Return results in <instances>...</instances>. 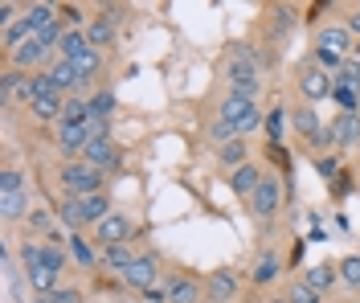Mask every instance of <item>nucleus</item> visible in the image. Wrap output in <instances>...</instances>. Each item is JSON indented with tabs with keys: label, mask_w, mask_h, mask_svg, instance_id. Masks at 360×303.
<instances>
[{
	"label": "nucleus",
	"mask_w": 360,
	"mask_h": 303,
	"mask_svg": "<svg viewBox=\"0 0 360 303\" xmlns=\"http://www.w3.org/2000/svg\"><path fill=\"white\" fill-rule=\"evenodd\" d=\"M58 181L66 188V197H86V193H103V181L107 172L94 168L90 160H66L58 168Z\"/></svg>",
	"instance_id": "nucleus-1"
},
{
	"label": "nucleus",
	"mask_w": 360,
	"mask_h": 303,
	"mask_svg": "<svg viewBox=\"0 0 360 303\" xmlns=\"http://www.w3.org/2000/svg\"><path fill=\"white\" fill-rule=\"evenodd\" d=\"M295 82H299V94H303L307 103H323V98L336 94V78H332L328 70H319L315 62H299Z\"/></svg>",
	"instance_id": "nucleus-2"
},
{
	"label": "nucleus",
	"mask_w": 360,
	"mask_h": 303,
	"mask_svg": "<svg viewBox=\"0 0 360 303\" xmlns=\"http://www.w3.org/2000/svg\"><path fill=\"white\" fill-rule=\"evenodd\" d=\"M164 283H168V303H201L205 299V279L197 271H188V266H176Z\"/></svg>",
	"instance_id": "nucleus-3"
},
{
	"label": "nucleus",
	"mask_w": 360,
	"mask_h": 303,
	"mask_svg": "<svg viewBox=\"0 0 360 303\" xmlns=\"http://www.w3.org/2000/svg\"><path fill=\"white\" fill-rule=\"evenodd\" d=\"M45 62H53V49L45 46L37 33H33L21 49H13V53H8V66H13V70H21V74H37Z\"/></svg>",
	"instance_id": "nucleus-4"
},
{
	"label": "nucleus",
	"mask_w": 360,
	"mask_h": 303,
	"mask_svg": "<svg viewBox=\"0 0 360 303\" xmlns=\"http://www.w3.org/2000/svg\"><path fill=\"white\" fill-rule=\"evenodd\" d=\"M225 123H233L242 136H250L258 123H262V111H258V103H250V98H233V94H225V103H221V115Z\"/></svg>",
	"instance_id": "nucleus-5"
},
{
	"label": "nucleus",
	"mask_w": 360,
	"mask_h": 303,
	"mask_svg": "<svg viewBox=\"0 0 360 303\" xmlns=\"http://www.w3.org/2000/svg\"><path fill=\"white\" fill-rule=\"evenodd\" d=\"M131 233H135L131 213H111V217H103V221L94 226V242H98V246H127Z\"/></svg>",
	"instance_id": "nucleus-6"
},
{
	"label": "nucleus",
	"mask_w": 360,
	"mask_h": 303,
	"mask_svg": "<svg viewBox=\"0 0 360 303\" xmlns=\"http://www.w3.org/2000/svg\"><path fill=\"white\" fill-rule=\"evenodd\" d=\"M123 283L131 287V291H148V287H156L160 283V258L156 254H135V262L123 271Z\"/></svg>",
	"instance_id": "nucleus-7"
},
{
	"label": "nucleus",
	"mask_w": 360,
	"mask_h": 303,
	"mask_svg": "<svg viewBox=\"0 0 360 303\" xmlns=\"http://www.w3.org/2000/svg\"><path fill=\"white\" fill-rule=\"evenodd\" d=\"M278 201H283V188L274 176H262V185L254 188V197H250V213L258 217V221H270L274 213H278Z\"/></svg>",
	"instance_id": "nucleus-8"
},
{
	"label": "nucleus",
	"mask_w": 360,
	"mask_h": 303,
	"mask_svg": "<svg viewBox=\"0 0 360 303\" xmlns=\"http://www.w3.org/2000/svg\"><path fill=\"white\" fill-rule=\"evenodd\" d=\"M238 271L233 266H221V271H213L209 279H205V299L209 303H229V299H238Z\"/></svg>",
	"instance_id": "nucleus-9"
},
{
	"label": "nucleus",
	"mask_w": 360,
	"mask_h": 303,
	"mask_svg": "<svg viewBox=\"0 0 360 303\" xmlns=\"http://www.w3.org/2000/svg\"><path fill=\"white\" fill-rule=\"evenodd\" d=\"M315 49H328V53H336V58H352V33L344 29V25H323L319 33H315Z\"/></svg>",
	"instance_id": "nucleus-10"
},
{
	"label": "nucleus",
	"mask_w": 360,
	"mask_h": 303,
	"mask_svg": "<svg viewBox=\"0 0 360 303\" xmlns=\"http://www.w3.org/2000/svg\"><path fill=\"white\" fill-rule=\"evenodd\" d=\"M291 127L295 131H299V136H303V140H307V148H311L315 140H319V136H323V119L315 115V107L311 103H299V107H291Z\"/></svg>",
	"instance_id": "nucleus-11"
},
{
	"label": "nucleus",
	"mask_w": 360,
	"mask_h": 303,
	"mask_svg": "<svg viewBox=\"0 0 360 303\" xmlns=\"http://www.w3.org/2000/svg\"><path fill=\"white\" fill-rule=\"evenodd\" d=\"M25 21L29 29L41 37V33H53V29H62V17H58V8L53 4H25Z\"/></svg>",
	"instance_id": "nucleus-12"
},
{
	"label": "nucleus",
	"mask_w": 360,
	"mask_h": 303,
	"mask_svg": "<svg viewBox=\"0 0 360 303\" xmlns=\"http://www.w3.org/2000/svg\"><path fill=\"white\" fill-rule=\"evenodd\" d=\"M90 143V131L86 127H70V123H58V152L66 156V160H74L78 152H86Z\"/></svg>",
	"instance_id": "nucleus-13"
},
{
	"label": "nucleus",
	"mask_w": 360,
	"mask_h": 303,
	"mask_svg": "<svg viewBox=\"0 0 360 303\" xmlns=\"http://www.w3.org/2000/svg\"><path fill=\"white\" fill-rule=\"evenodd\" d=\"M82 160H90L94 168H103V172H111V168H119V148L111 140H90L86 152H82Z\"/></svg>",
	"instance_id": "nucleus-14"
},
{
	"label": "nucleus",
	"mask_w": 360,
	"mask_h": 303,
	"mask_svg": "<svg viewBox=\"0 0 360 303\" xmlns=\"http://www.w3.org/2000/svg\"><path fill=\"white\" fill-rule=\"evenodd\" d=\"M262 185V172H258V164H242V168H233L229 172V193H238V197H254V188Z\"/></svg>",
	"instance_id": "nucleus-15"
},
{
	"label": "nucleus",
	"mask_w": 360,
	"mask_h": 303,
	"mask_svg": "<svg viewBox=\"0 0 360 303\" xmlns=\"http://www.w3.org/2000/svg\"><path fill=\"white\" fill-rule=\"evenodd\" d=\"M78 205H82V221L86 226H98L103 217H111V197L107 193H86V197H78Z\"/></svg>",
	"instance_id": "nucleus-16"
},
{
	"label": "nucleus",
	"mask_w": 360,
	"mask_h": 303,
	"mask_svg": "<svg viewBox=\"0 0 360 303\" xmlns=\"http://www.w3.org/2000/svg\"><path fill=\"white\" fill-rule=\"evenodd\" d=\"M25 275H29V287H33L37 295H58V291H62V283H58L62 275H58L53 266H29Z\"/></svg>",
	"instance_id": "nucleus-17"
},
{
	"label": "nucleus",
	"mask_w": 360,
	"mask_h": 303,
	"mask_svg": "<svg viewBox=\"0 0 360 303\" xmlns=\"http://www.w3.org/2000/svg\"><path fill=\"white\" fill-rule=\"evenodd\" d=\"M303 283H311L319 295H328V291L340 283V266H336V262H319V266H311V271L303 275Z\"/></svg>",
	"instance_id": "nucleus-18"
},
{
	"label": "nucleus",
	"mask_w": 360,
	"mask_h": 303,
	"mask_svg": "<svg viewBox=\"0 0 360 303\" xmlns=\"http://www.w3.org/2000/svg\"><path fill=\"white\" fill-rule=\"evenodd\" d=\"M332 136H336V148H356V140H360V115H344V111H340L336 123H332Z\"/></svg>",
	"instance_id": "nucleus-19"
},
{
	"label": "nucleus",
	"mask_w": 360,
	"mask_h": 303,
	"mask_svg": "<svg viewBox=\"0 0 360 303\" xmlns=\"http://www.w3.org/2000/svg\"><path fill=\"white\" fill-rule=\"evenodd\" d=\"M86 49H90L86 29H66V33H62V46H58V58H66V62H78Z\"/></svg>",
	"instance_id": "nucleus-20"
},
{
	"label": "nucleus",
	"mask_w": 360,
	"mask_h": 303,
	"mask_svg": "<svg viewBox=\"0 0 360 303\" xmlns=\"http://www.w3.org/2000/svg\"><path fill=\"white\" fill-rule=\"evenodd\" d=\"M29 193H0V217L4 221H21V217H29Z\"/></svg>",
	"instance_id": "nucleus-21"
},
{
	"label": "nucleus",
	"mask_w": 360,
	"mask_h": 303,
	"mask_svg": "<svg viewBox=\"0 0 360 303\" xmlns=\"http://www.w3.org/2000/svg\"><path fill=\"white\" fill-rule=\"evenodd\" d=\"M62 123H70V127H86V123H90V103L82 98V94H66Z\"/></svg>",
	"instance_id": "nucleus-22"
},
{
	"label": "nucleus",
	"mask_w": 360,
	"mask_h": 303,
	"mask_svg": "<svg viewBox=\"0 0 360 303\" xmlns=\"http://www.w3.org/2000/svg\"><path fill=\"white\" fill-rule=\"evenodd\" d=\"M49 74H53V82H58L62 91H82V78L74 70V62H66V58H53V62H49Z\"/></svg>",
	"instance_id": "nucleus-23"
},
{
	"label": "nucleus",
	"mask_w": 360,
	"mask_h": 303,
	"mask_svg": "<svg viewBox=\"0 0 360 303\" xmlns=\"http://www.w3.org/2000/svg\"><path fill=\"white\" fill-rule=\"evenodd\" d=\"M86 41H90V49H111V41H115V25L111 21H103V17H94V21L86 25Z\"/></svg>",
	"instance_id": "nucleus-24"
},
{
	"label": "nucleus",
	"mask_w": 360,
	"mask_h": 303,
	"mask_svg": "<svg viewBox=\"0 0 360 303\" xmlns=\"http://www.w3.org/2000/svg\"><path fill=\"white\" fill-rule=\"evenodd\" d=\"M62 107H66V98H33L29 115L41 119V123H62Z\"/></svg>",
	"instance_id": "nucleus-25"
},
{
	"label": "nucleus",
	"mask_w": 360,
	"mask_h": 303,
	"mask_svg": "<svg viewBox=\"0 0 360 303\" xmlns=\"http://www.w3.org/2000/svg\"><path fill=\"white\" fill-rule=\"evenodd\" d=\"M74 70H78V78H82V91H86L90 82L103 74V53H98V49H86V53L74 62Z\"/></svg>",
	"instance_id": "nucleus-26"
},
{
	"label": "nucleus",
	"mask_w": 360,
	"mask_h": 303,
	"mask_svg": "<svg viewBox=\"0 0 360 303\" xmlns=\"http://www.w3.org/2000/svg\"><path fill=\"white\" fill-rule=\"evenodd\" d=\"M131 262H135L131 246H103V266H107V271H119V275H123Z\"/></svg>",
	"instance_id": "nucleus-27"
},
{
	"label": "nucleus",
	"mask_w": 360,
	"mask_h": 303,
	"mask_svg": "<svg viewBox=\"0 0 360 303\" xmlns=\"http://www.w3.org/2000/svg\"><path fill=\"white\" fill-rule=\"evenodd\" d=\"M90 103V119H111L115 115V94L107 91V86H98L94 94H86Z\"/></svg>",
	"instance_id": "nucleus-28"
},
{
	"label": "nucleus",
	"mask_w": 360,
	"mask_h": 303,
	"mask_svg": "<svg viewBox=\"0 0 360 303\" xmlns=\"http://www.w3.org/2000/svg\"><path fill=\"white\" fill-rule=\"evenodd\" d=\"M217 160H221L229 172H233V168H242V164H250V160H246V140L221 143V148H217Z\"/></svg>",
	"instance_id": "nucleus-29"
},
{
	"label": "nucleus",
	"mask_w": 360,
	"mask_h": 303,
	"mask_svg": "<svg viewBox=\"0 0 360 303\" xmlns=\"http://www.w3.org/2000/svg\"><path fill=\"white\" fill-rule=\"evenodd\" d=\"M29 37H33V29H29V21H17V25H8V29H4V33H0V46L8 49V53H13V49H21L25 41H29Z\"/></svg>",
	"instance_id": "nucleus-30"
},
{
	"label": "nucleus",
	"mask_w": 360,
	"mask_h": 303,
	"mask_svg": "<svg viewBox=\"0 0 360 303\" xmlns=\"http://www.w3.org/2000/svg\"><path fill=\"white\" fill-rule=\"evenodd\" d=\"M287 303H323V295H319V291H315L311 283L295 279L291 287H287Z\"/></svg>",
	"instance_id": "nucleus-31"
},
{
	"label": "nucleus",
	"mask_w": 360,
	"mask_h": 303,
	"mask_svg": "<svg viewBox=\"0 0 360 303\" xmlns=\"http://www.w3.org/2000/svg\"><path fill=\"white\" fill-rule=\"evenodd\" d=\"M62 226H66V230H82V226H86V221H82V205H78V197H66V201H62Z\"/></svg>",
	"instance_id": "nucleus-32"
},
{
	"label": "nucleus",
	"mask_w": 360,
	"mask_h": 303,
	"mask_svg": "<svg viewBox=\"0 0 360 303\" xmlns=\"http://www.w3.org/2000/svg\"><path fill=\"white\" fill-rule=\"evenodd\" d=\"M336 266H340V283L356 291V287H360V254H348V258H340Z\"/></svg>",
	"instance_id": "nucleus-33"
},
{
	"label": "nucleus",
	"mask_w": 360,
	"mask_h": 303,
	"mask_svg": "<svg viewBox=\"0 0 360 303\" xmlns=\"http://www.w3.org/2000/svg\"><path fill=\"white\" fill-rule=\"evenodd\" d=\"M209 140L221 148V143H229V140H242V131H238L233 123H225V119H213V123H209Z\"/></svg>",
	"instance_id": "nucleus-34"
},
{
	"label": "nucleus",
	"mask_w": 360,
	"mask_h": 303,
	"mask_svg": "<svg viewBox=\"0 0 360 303\" xmlns=\"http://www.w3.org/2000/svg\"><path fill=\"white\" fill-rule=\"evenodd\" d=\"M274 271H278L274 254H270V250H262V258L254 262V283H262V287H266V283H274Z\"/></svg>",
	"instance_id": "nucleus-35"
},
{
	"label": "nucleus",
	"mask_w": 360,
	"mask_h": 303,
	"mask_svg": "<svg viewBox=\"0 0 360 303\" xmlns=\"http://www.w3.org/2000/svg\"><path fill=\"white\" fill-rule=\"evenodd\" d=\"M70 254L78 258V266H94V262H98V258H94V250H90V242L82 238V233H74V238H70Z\"/></svg>",
	"instance_id": "nucleus-36"
},
{
	"label": "nucleus",
	"mask_w": 360,
	"mask_h": 303,
	"mask_svg": "<svg viewBox=\"0 0 360 303\" xmlns=\"http://www.w3.org/2000/svg\"><path fill=\"white\" fill-rule=\"evenodd\" d=\"M336 82H344V86H352V91H360V62H356V58H344V66H340Z\"/></svg>",
	"instance_id": "nucleus-37"
},
{
	"label": "nucleus",
	"mask_w": 360,
	"mask_h": 303,
	"mask_svg": "<svg viewBox=\"0 0 360 303\" xmlns=\"http://www.w3.org/2000/svg\"><path fill=\"white\" fill-rule=\"evenodd\" d=\"M0 193H25V176L17 168H4L0 172Z\"/></svg>",
	"instance_id": "nucleus-38"
},
{
	"label": "nucleus",
	"mask_w": 360,
	"mask_h": 303,
	"mask_svg": "<svg viewBox=\"0 0 360 303\" xmlns=\"http://www.w3.org/2000/svg\"><path fill=\"white\" fill-rule=\"evenodd\" d=\"M41 262H45V266H53V271L62 275V266H66V250H62V246H45V250H41Z\"/></svg>",
	"instance_id": "nucleus-39"
},
{
	"label": "nucleus",
	"mask_w": 360,
	"mask_h": 303,
	"mask_svg": "<svg viewBox=\"0 0 360 303\" xmlns=\"http://www.w3.org/2000/svg\"><path fill=\"white\" fill-rule=\"evenodd\" d=\"M86 131H90V140H111V119H90Z\"/></svg>",
	"instance_id": "nucleus-40"
},
{
	"label": "nucleus",
	"mask_w": 360,
	"mask_h": 303,
	"mask_svg": "<svg viewBox=\"0 0 360 303\" xmlns=\"http://www.w3.org/2000/svg\"><path fill=\"white\" fill-rule=\"evenodd\" d=\"M123 13H127L123 4H103V8H98V17H103V21H111V25L123 21Z\"/></svg>",
	"instance_id": "nucleus-41"
},
{
	"label": "nucleus",
	"mask_w": 360,
	"mask_h": 303,
	"mask_svg": "<svg viewBox=\"0 0 360 303\" xmlns=\"http://www.w3.org/2000/svg\"><path fill=\"white\" fill-rule=\"evenodd\" d=\"M143 299H148V303H168V283H156V287H148V291H143Z\"/></svg>",
	"instance_id": "nucleus-42"
},
{
	"label": "nucleus",
	"mask_w": 360,
	"mask_h": 303,
	"mask_svg": "<svg viewBox=\"0 0 360 303\" xmlns=\"http://www.w3.org/2000/svg\"><path fill=\"white\" fill-rule=\"evenodd\" d=\"M53 299H58V303H86V295H82L78 287H62V291H58Z\"/></svg>",
	"instance_id": "nucleus-43"
},
{
	"label": "nucleus",
	"mask_w": 360,
	"mask_h": 303,
	"mask_svg": "<svg viewBox=\"0 0 360 303\" xmlns=\"http://www.w3.org/2000/svg\"><path fill=\"white\" fill-rule=\"evenodd\" d=\"M315 172H319L323 181H328V176H336V160H332V156H315Z\"/></svg>",
	"instance_id": "nucleus-44"
},
{
	"label": "nucleus",
	"mask_w": 360,
	"mask_h": 303,
	"mask_svg": "<svg viewBox=\"0 0 360 303\" xmlns=\"http://www.w3.org/2000/svg\"><path fill=\"white\" fill-rule=\"evenodd\" d=\"M29 226H33V230H45V226H49V217H45L41 209H33V213H29Z\"/></svg>",
	"instance_id": "nucleus-45"
},
{
	"label": "nucleus",
	"mask_w": 360,
	"mask_h": 303,
	"mask_svg": "<svg viewBox=\"0 0 360 303\" xmlns=\"http://www.w3.org/2000/svg\"><path fill=\"white\" fill-rule=\"evenodd\" d=\"M348 33H356V37H360V4L352 8V17H348Z\"/></svg>",
	"instance_id": "nucleus-46"
},
{
	"label": "nucleus",
	"mask_w": 360,
	"mask_h": 303,
	"mask_svg": "<svg viewBox=\"0 0 360 303\" xmlns=\"http://www.w3.org/2000/svg\"><path fill=\"white\" fill-rule=\"evenodd\" d=\"M29 303H58V299H53V295H33Z\"/></svg>",
	"instance_id": "nucleus-47"
},
{
	"label": "nucleus",
	"mask_w": 360,
	"mask_h": 303,
	"mask_svg": "<svg viewBox=\"0 0 360 303\" xmlns=\"http://www.w3.org/2000/svg\"><path fill=\"white\" fill-rule=\"evenodd\" d=\"M352 58H356V62H360V41H356V49H352Z\"/></svg>",
	"instance_id": "nucleus-48"
},
{
	"label": "nucleus",
	"mask_w": 360,
	"mask_h": 303,
	"mask_svg": "<svg viewBox=\"0 0 360 303\" xmlns=\"http://www.w3.org/2000/svg\"><path fill=\"white\" fill-rule=\"evenodd\" d=\"M278 303H287V299H278Z\"/></svg>",
	"instance_id": "nucleus-49"
}]
</instances>
